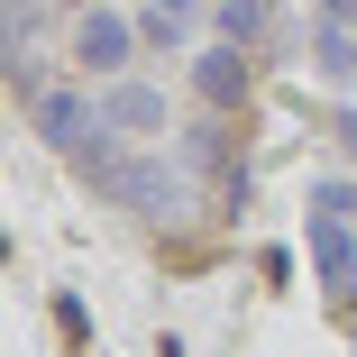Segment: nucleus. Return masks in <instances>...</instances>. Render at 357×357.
I'll use <instances>...</instances> for the list:
<instances>
[{"instance_id":"obj_1","label":"nucleus","mask_w":357,"mask_h":357,"mask_svg":"<svg viewBox=\"0 0 357 357\" xmlns=\"http://www.w3.org/2000/svg\"><path fill=\"white\" fill-rule=\"evenodd\" d=\"M74 165H83V183H92L110 211H128V220H183V211H192V183H183L165 156H128L119 137H110V119H101V137L74 147Z\"/></svg>"},{"instance_id":"obj_2","label":"nucleus","mask_w":357,"mask_h":357,"mask_svg":"<svg viewBox=\"0 0 357 357\" xmlns=\"http://www.w3.org/2000/svg\"><path fill=\"white\" fill-rule=\"evenodd\" d=\"M137 46H147V37H137V19H128V10H110V0H92V10L74 19V64H83L92 83L128 74V55H137Z\"/></svg>"},{"instance_id":"obj_3","label":"nucleus","mask_w":357,"mask_h":357,"mask_svg":"<svg viewBox=\"0 0 357 357\" xmlns=\"http://www.w3.org/2000/svg\"><path fill=\"white\" fill-rule=\"evenodd\" d=\"M312 284L339 312H357V220L348 211H321V202H312Z\"/></svg>"},{"instance_id":"obj_4","label":"nucleus","mask_w":357,"mask_h":357,"mask_svg":"<svg viewBox=\"0 0 357 357\" xmlns=\"http://www.w3.org/2000/svg\"><path fill=\"white\" fill-rule=\"evenodd\" d=\"M192 92H202V110H248V92H257V46H202L192 55Z\"/></svg>"},{"instance_id":"obj_5","label":"nucleus","mask_w":357,"mask_h":357,"mask_svg":"<svg viewBox=\"0 0 357 357\" xmlns=\"http://www.w3.org/2000/svg\"><path fill=\"white\" fill-rule=\"evenodd\" d=\"M28 128L46 137V147H55V156H74V147H83V137H101V101H83L74 83H46V92L28 101Z\"/></svg>"},{"instance_id":"obj_6","label":"nucleus","mask_w":357,"mask_h":357,"mask_svg":"<svg viewBox=\"0 0 357 357\" xmlns=\"http://www.w3.org/2000/svg\"><path fill=\"white\" fill-rule=\"evenodd\" d=\"M101 119L128 128V137H156V128H165V92H156V83H110V92H101Z\"/></svg>"},{"instance_id":"obj_7","label":"nucleus","mask_w":357,"mask_h":357,"mask_svg":"<svg viewBox=\"0 0 357 357\" xmlns=\"http://www.w3.org/2000/svg\"><path fill=\"white\" fill-rule=\"evenodd\" d=\"M183 165L192 174H229V110H202L183 128Z\"/></svg>"},{"instance_id":"obj_8","label":"nucleus","mask_w":357,"mask_h":357,"mask_svg":"<svg viewBox=\"0 0 357 357\" xmlns=\"http://www.w3.org/2000/svg\"><path fill=\"white\" fill-rule=\"evenodd\" d=\"M312 74H321V83H357V37H348V19H321V28H312Z\"/></svg>"},{"instance_id":"obj_9","label":"nucleus","mask_w":357,"mask_h":357,"mask_svg":"<svg viewBox=\"0 0 357 357\" xmlns=\"http://www.w3.org/2000/svg\"><path fill=\"white\" fill-rule=\"evenodd\" d=\"M137 37H147L156 55H174L192 37V0H137Z\"/></svg>"},{"instance_id":"obj_10","label":"nucleus","mask_w":357,"mask_h":357,"mask_svg":"<svg viewBox=\"0 0 357 357\" xmlns=\"http://www.w3.org/2000/svg\"><path fill=\"white\" fill-rule=\"evenodd\" d=\"M211 28H220L229 46H266L275 37V10H266V0H211Z\"/></svg>"},{"instance_id":"obj_11","label":"nucleus","mask_w":357,"mask_h":357,"mask_svg":"<svg viewBox=\"0 0 357 357\" xmlns=\"http://www.w3.org/2000/svg\"><path fill=\"white\" fill-rule=\"evenodd\" d=\"M0 74H10V101H37V92H46V64H37L28 46H0Z\"/></svg>"},{"instance_id":"obj_12","label":"nucleus","mask_w":357,"mask_h":357,"mask_svg":"<svg viewBox=\"0 0 357 357\" xmlns=\"http://www.w3.org/2000/svg\"><path fill=\"white\" fill-rule=\"evenodd\" d=\"M312 202H321V211H348V220H357V183H348V174H321V183H312Z\"/></svg>"},{"instance_id":"obj_13","label":"nucleus","mask_w":357,"mask_h":357,"mask_svg":"<svg viewBox=\"0 0 357 357\" xmlns=\"http://www.w3.org/2000/svg\"><path fill=\"white\" fill-rule=\"evenodd\" d=\"M321 19H357V0H321Z\"/></svg>"},{"instance_id":"obj_14","label":"nucleus","mask_w":357,"mask_h":357,"mask_svg":"<svg viewBox=\"0 0 357 357\" xmlns=\"http://www.w3.org/2000/svg\"><path fill=\"white\" fill-rule=\"evenodd\" d=\"M55 10H92V0H55Z\"/></svg>"}]
</instances>
